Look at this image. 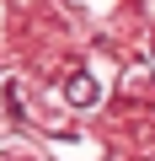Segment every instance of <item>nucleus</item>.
I'll return each mask as SVG.
<instances>
[{"label":"nucleus","mask_w":155,"mask_h":161,"mask_svg":"<svg viewBox=\"0 0 155 161\" xmlns=\"http://www.w3.org/2000/svg\"><path fill=\"white\" fill-rule=\"evenodd\" d=\"M70 97H75V102H91V97H96V86H91L86 75H75V86H70Z\"/></svg>","instance_id":"1"}]
</instances>
